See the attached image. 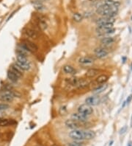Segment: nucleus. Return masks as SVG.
Returning a JSON list of instances; mask_svg holds the SVG:
<instances>
[{
    "mask_svg": "<svg viewBox=\"0 0 132 146\" xmlns=\"http://www.w3.org/2000/svg\"><path fill=\"white\" fill-rule=\"evenodd\" d=\"M99 72L100 71L98 69H94V68L89 69H88L87 71L86 72L85 76L87 78H94L96 75H98Z\"/></svg>",
    "mask_w": 132,
    "mask_h": 146,
    "instance_id": "a211bd4d",
    "label": "nucleus"
},
{
    "mask_svg": "<svg viewBox=\"0 0 132 146\" xmlns=\"http://www.w3.org/2000/svg\"><path fill=\"white\" fill-rule=\"evenodd\" d=\"M131 100H132V95H130V96L128 97V98H127V100H126V102H125V103L129 104V103L131 101Z\"/></svg>",
    "mask_w": 132,
    "mask_h": 146,
    "instance_id": "c85d7f7f",
    "label": "nucleus"
},
{
    "mask_svg": "<svg viewBox=\"0 0 132 146\" xmlns=\"http://www.w3.org/2000/svg\"><path fill=\"white\" fill-rule=\"evenodd\" d=\"M77 111L79 112V113H81V114H85L86 116L89 117L90 114H93V109L92 108V106H88L87 104H82V105H80L78 107Z\"/></svg>",
    "mask_w": 132,
    "mask_h": 146,
    "instance_id": "39448f33",
    "label": "nucleus"
},
{
    "mask_svg": "<svg viewBox=\"0 0 132 146\" xmlns=\"http://www.w3.org/2000/svg\"><path fill=\"white\" fill-rule=\"evenodd\" d=\"M62 70L65 74L68 75H75L76 73V70L71 65H65L62 68Z\"/></svg>",
    "mask_w": 132,
    "mask_h": 146,
    "instance_id": "6ab92c4d",
    "label": "nucleus"
},
{
    "mask_svg": "<svg viewBox=\"0 0 132 146\" xmlns=\"http://www.w3.org/2000/svg\"><path fill=\"white\" fill-rule=\"evenodd\" d=\"M66 111H67V106H62L60 109V114L61 115L65 114Z\"/></svg>",
    "mask_w": 132,
    "mask_h": 146,
    "instance_id": "bb28decb",
    "label": "nucleus"
},
{
    "mask_svg": "<svg viewBox=\"0 0 132 146\" xmlns=\"http://www.w3.org/2000/svg\"><path fill=\"white\" fill-rule=\"evenodd\" d=\"M67 146H84V144L82 143H81L80 141L74 140V141H73V142H71V143H68Z\"/></svg>",
    "mask_w": 132,
    "mask_h": 146,
    "instance_id": "393cba45",
    "label": "nucleus"
},
{
    "mask_svg": "<svg viewBox=\"0 0 132 146\" xmlns=\"http://www.w3.org/2000/svg\"><path fill=\"white\" fill-rule=\"evenodd\" d=\"M9 108V105L7 103H0V111H2L7 109Z\"/></svg>",
    "mask_w": 132,
    "mask_h": 146,
    "instance_id": "a878e982",
    "label": "nucleus"
},
{
    "mask_svg": "<svg viewBox=\"0 0 132 146\" xmlns=\"http://www.w3.org/2000/svg\"><path fill=\"white\" fill-rule=\"evenodd\" d=\"M24 34L25 35L26 37L32 39H37L39 36L38 32L35 30H33L32 28H26L24 30Z\"/></svg>",
    "mask_w": 132,
    "mask_h": 146,
    "instance_id": "0eeeda50",
    "label": "nucleus"
},
{
    "mask_svg": "<svg viewBox=\"0 0 132 146\" xmlns=\"http://www.w3.org/2000/svg\"><path fill=\"white\" fill-rule=\"evenodd\" d=\"M71 117L73 120H76L78 122H85L87 121V118H88V116H86L85 114H82L79 112H76V113H73L72 114Z\"/></svg>",
    "mask_w": 132,
    "mask_h": 146,
    "instance_id": "ddd939ff",
    "label": "nucleus"
},
{
    "mask_svg": "<svg viewBox=\"0 0 132 146\" xmlns=\"http://www.w3.org/2000/svg\"><path fill=\"white\" fill-rule=\"evenodd\" d=\"M10 70L12 72H13L15 75H17L19 78H22V76H23V70L16 64L11 65L10 68Z\"/></svg>",
    "mask_w": 132,
    "mask_h": 146,
    "instance_id": "f8f14e48",
    "label": "nucleus"
},
{
    "mask_svg": "<svg viewBox=\"0 0 132 146\" xmlns=\"http://www.w3.org/2000/svg\"><path fill=\"white\" fill-rule=\"evenodd\" d=\"M78 62L82 66H90L94 63V59L89 56H84V57L79 58Z\"/></svg>",
    "mask_w": 132,
    "mask_h": 146,
    "instance_id": "9d476101",
    "label": "nucleus"
},
{
    "mask_svg": "<svg viewBox=\"0 0 132 146\" xmlns=\"http://www.w3.org/2000/svg\"><path fill=\"white\" fill-rule=\"evenodd\" d=\"M114 41H115V39L112 36H105V37H103L102 39L101 40V43L104 46H110L114 44Z\"/></svg>",
    "mask_w": 132,
    "mask_h": 146,
    "instance_id": "dca6fc26",
    "label": "nucleus"
},
{
    "mask_svg": "<svg viewBox=\"0 0 132 146\" xmlns=\"http://www.w3.org/2000/svg\"><path fill=\"white\" fill-rule=\"evenodd\" d=\"M16 122L13 120H9V119H4V118L0 117V126L1 127H7L9 125H15Z\"/></svg>",
    "mask_w": 132,
    "mask_h": 146,
    "instance_id": "f3484780",
    "label": "nucleus"
},
{
    "mask_svg": "<svg viewBox=\"0 0 132 146\" xmlns=\"http://www.w3.org/2000/svg\"><path fill=\"white\" fill-rule=\"evenodd\" d=\"M65 125L66 127L68 128H71L72 130H74V129H78L80 127V124H79V122L74 120H67L65 121Z\"/></svg>",
    "mask_w": 132,
    "mask_h": 146,
    "instance_id": "9b49d317",
    "label": "nucleus"
},
{
    "mask_svg": "<svg viewBox=\"0 0 132 146\" xmlns=\"http://www.w3.org/2000/svg\"><path fill=\"white\" fill-rule=\"evenodd\" d=\"M7 78L9 79L11 82H13V83L18 82V80H19V78H18V76L15 75L14 73H13V72H12L10 70H9V71L7 72Z\"/></svg>",
    "mask_w": 132,
    "mask_h": 146,
    "instance_id": "412c9836",
    "label": "nucleus"
},
{
    "mask_svg": "<svg viewBox=\"0 0 132 146\" xmlns=\"http://www.w3.org/2000/svg\"><path fill=\"white\" fill-rule=\"evenodd\" d=\"M33 5H34V7H35V8L36 10L38 11H43V10L45 9L44 5H43L42 3H40V2H35Z\"/></svg>",
    "mask_w": 132,
    "mask_h": 146,
    "instance_id": "b1692460",
    "label": "nucleus"
},
{
    "mask_svg": "<svg viewBox=\"0 0 132 146\" xmlns=\"http://www.w3.org/2000/svg\"><path fill=\"white\" fill-rule=\"evenodd\" d=\"M38 146H42V145H38Z\"/></svg>",
    "mask_w": 132,
    "mask_h": 146,
    "instance_id": "473e14b6",
    "label": "nucleus"
},
{
    "mask_svg": "<svg viewBox=\"0 0 132 146\" xmlns=\"http://www.w3.org/2000/svg\"><path fill=\"white\" fill-rule=\"evenodd\" d=\"M15 64L22 69L23 71H29L31 68V64L27 58V56L17 54Z\"/></svg>",
    "mask_w": 132,
    "mask_h": 146,
    "instance_id": "f03ea898",
    "label": "nucleus"
},
{
    "mask_svg": "<svg viewBox=\"0 0 132 146\" xmlns=\"http://www.w3.org/2000/svg\"><path fill=\"white\" fill-rule=\"evenodd\" d=\"M15 96V94L12 90H4V92L0 93V100L4 103H10L14 100Z\"/></svg>",
    "mask_w": 132,
    "mask_h": 146,
    "instance_id": "20e7f679",
    "label": "nucleus"
},
{
    "mask_svg": "<svg viewBox=\"0 0 132 146\" xmlns=\"http://www.w3.org/2000/svg\"><path fill=\"white\" fill-rule=\"evenodd\" d=\"M107 87H108V85H107V83H103L101 85L97 86L96 88L93 90V93L94 94H100V93L104 92L107 89Z\"/></svg>",
    "mask_w": 132,
    "mask_h": 146,
    "instance_id": "aec40b11",
    "label": "nucleus"
},
{
    "mask_svg": "<svg viewBox=\"0 0 132 146\" xmlns=\"http://www.w3.org/2000/svg\"><path fill=\"white\" fill-rule=\"evenodd\" d=\"M69 136L73 140L82 141V140H89L96 137V133L90 130H82V129H74L69 133Z\"/></svg>",
    "mask_w": 132,
    "mask_h": 146,
    "instance_id": "f257e3e1",
    "label": "nucleus"
},
{
    "mask_svg": "<svg viewBox=\"0 0 132 146\" xmlns=\"http://www.w3.org/2000/svg\"><path fill=\"white\" fill-rule=\"evenodd\" d=\"M94 54L98 58L102 59L107 57V55H109V52L104 47H98L94 50Z\"/></svg>",
    "mask_w": 132,
    "mask_h": 146,
    "instance_id": "423d86ee",
    "label": "nucleus"
},
{
    "mask_svg": "<svg viewBox=\"0 0 132 146\" xmlns=\"http://www.w3.org/2000/svg\"><path fill=\"white\" fill-rule=\"evenodd\" d=\"M51 146H58V145H51Z\"/></svg>",
    "mask_w": 132,
    "mask_h": 146,
    "instance_id": "7c9ffc66",
    "label": "nucleus"
},
{
    "mask_svg": "<svg viewBox=\"0 0 132 146\" xmlns=\"http://www.w3.org/2000/svg\"><path fill=\"white\" fill-rule=\"evenodd\" d=\"M89 1H91V2H96L97 0H89Z\"/></svg>",
    "mask_w": 132,
    "mask_h": 146,
    "instance_id": "c756f323",
    "label": "nucleus"
},
{
    "mask_svg": "<svg viewBox=\"0 0 132 146\" xmlns=\"http://www.w3.org/2000/svg\"><path fill=\"white\" fill-rule=\"evenodd\" d=\"M114 18L113 17H108V16H103L102 18L98 19L96 21V24L98 26L105 24H109V23H113L114 24Z\"/></svg>",
    "mask_w": 132,
    "mask_h": 146,
    "instance_id": "4468645a",
    "label": "nucleus"
},
{
    "mask_svg": "<svg viewBox=\"0 0 132 146\" xmlns=\"http://www.w3.org/2000/svg\"><path fill=\"white\" fill-rule=\"evenodd\" d=\"M72 18L75 22H81L83 19V15L80 13H73Z\"/></svg>",
    "mask_w": 132,
    "mask_h": 146,
    "instance_id": "5701e85b",
    "label": "nucleus"
},
{
    "mask_svg": "<svg viewBox=\"0 0 132 146\" xmlns=\"http://www.w3.org/2000/svg\"><path fill=\"white\" fill-rule=\"evenodd\" d=\"M108 76L107 75H99L96 80V81L98 84H103L105 83L108 81Z\"/></svg>",
    "mask_w": 132,
    "mask_h": 146,
    "instance_id": "4be33fe9",
    "label": "nucleus"
},
{
    "mask_svg": "<svg viewBox=\"0 0 132 146\" xmlns=\"http://www.w3.org/2000/svg\"><path fill=\"white\" fill-rule=\"evenodd\" d=\"M100 101L101 99L98 96H89L85 99V103L90 106H93L99 104Z\"/></svg>",
    "mask_w": 132,
    "mask_h": 146,
    "instance_id": "6e6552de",
    "label": "nucleus"
},
{
    "mask_svg": "<svg viewBox=\"0 0 132 146\" xmlns=\"http://www.w3.org/2000/svg\"><path fill=\"white\" fill-rule=\"evenodd\" d=\"M19 46H21L22 49L25 50L28 53H35L38 50V47L35 44L28 39L22 40Z\"/></svg>",
    "mask_w": 132,
    "mask_h": 146,
    "instance_id": "7ed1b4c3",
    "label": "nucleus"
},
{
    "mask_svg": "<svg viewBox=\"0 0 132 146\" xmlns=\"http://www.w3.org/2000/svg\"></svg>",
    "mask_w": 132,
    "mask_h": 146,
    "instance_id": "72a5a7b5",
    "label": "nucleus"
},
{
    "mask_svg": "<svg viewBox=\"0 0 132 146\" xmlns=\"http://www.w3.org/2000/svg\"><path fill=\"white\" fill-rule=\"evenodd\" d=\"M126 131H127V126H124V127H123V128L120 129V134H123L125 132H126Z\"/></svg>",
    "mask_w": 132,
    "mask_h": 146,
    "instance_id": "cd10ccee",
    "label": "nucleus"
},
{
    "mask_svg": "<svg viewBox=\"0 0 132 146\" xmlns=\"http://www.w3.org/2000/svg\"><path fill=\"white\" fill-rule=\"evenodd\" d=\"M131 125H132V117H131Z\"/></svg>",
    "mask_w": 132,
    "mask_h": 146,
    "instance_id": "2f4dec72",
    "label": "nucleus"
},
{
    "mask_svg": "<svg viewBox=\"0 0 132 146\" xmlns=\"http://www.w3.org/2000/svg\"><path fill=\"white\" fill-rule=\"evenodd\" d=\"M89 85V82L87 80V79L85 78H79L78 79V81H77V83L75 87L78 88V89H85V88H87L88 87Z\"/></svg>",
    "mask_w": 132,
    "mask_h": 146,
    "instance_id": "2eb2a0df",
    "label": "nucleus"
},
{
    "mask_svg": "<svg viewBox=\"0 0 132 146\" xmlns=\"http://www.w3.org/2000/svg\"><path fill=\"white\" fill-rule=\"evenodd\" d=\"M115 31V29L114 27L112 28H102V27H98L96 29V32L98 33L99 36H108L113 34Z\"/></svg>",
    "mask_w": 132,
    "mask_h": 146,
    "instance_id": "1a4fd4ad",
    "label": "nucleus"
}]
</instances>
